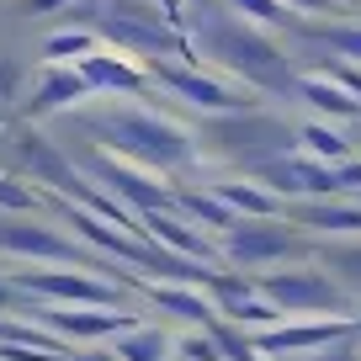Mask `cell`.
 Masks as SVG:
<instances>
[{"instance_id":"obj_26","label":"cell","mask_w":361,"mask_h":361,"mask_svg":"<svg viewBox=\"0 0 361 361\" xmlns=\"http://www.w3.org/2000/svg\"><path fill=\"white\" fill-rule=\"evenodd\" d=\"M329 43H335V48H345L350 59H361V32H329Z\"/></svg>"},{"instance_id":"obj_13","label":"cell","mask_w":361,"mask_h":361,"mask_svg":"<svg viewBox=\"0 0 361 361\" xmlns=\"http://www.w3.org/2000/svg\"><path fill=\"white\" fill-rule=\"evenodd\" d=\"M218 138H224V149H234V154H250L260 138H282V128H276V123H260V117H250V123L218 128Z\"/></svg>"},{"instance_id":"obj_10","label":"cell","mask_w":361,"mask_h":361,"mask_svg":"<svg viewBox=\"0 0 361 361\" xmlns=\"http://www.w3.org/2000/svg\"><path fill=\"white\" fill-rule=\"evenodd\" d=\"M303 96L319 106V112H329V117H356V112H361V96H345V85H340L335 75L303 80Z\"/></svg>"},{"instance_id":"obj_23","label":"cell","mask_w":361,"mask_h":361,"mask_svg":"<svg viewBox=\"0 0 361 361\" xmlns=\"http://www.w3.org/2000/svg\"><path fill=\"white\" fill-rule=\"evenodd\" d=\"M250 16H260V22H282V0H239Z\"/></svg>"},{"instance_id":"obj_6","label":"cell","mask_w":361,"mask_h":361,"mask_svg":"<svg viewBox=\"0 0 361 361\" xmlns=\"http://www.w3.org/2000/svg\"><path fill=\"white\" fill-rule=\"evenodd\" d=\"M293 250V239H287V228H266V224H245L234 234V245H228V255L245 260V266H260V260H276Z\"/></svg>"},{"instance_id":"obj_8","label":"cell","mask_w":361,"mask_h":361,"mask_svg":"<svg viewBox=\"0 0 361 361\" xmlns=\"http://www.w3.org/2000/svg\"><path fill=\"white\" fill-rule=\"evenodd\" d=\"M0 245H6V250H27V255H54V260L75 255V245H64L59 234L32 228V224H6V228H0Z\"/></svg>"},{"instance_id":"obj_4","label":"cell","mask_w":361,"mask_h":361,"mask_svg":"<svg viewBox=\"0 0 361 361\" xmlns=\"http://www.w3.org/2000/svg\"><path fill=\"white\" fill-rule=\"evenodd\" d=\"M260 176H266L276 192H319V197L340 192L335 170H329V165H314V159H266V165H260Z\"/></svg>"},{"instance_id":"obj_16","label":"cell","mask_w":361,"mask_h":361,"mask_svg":"<svg viewBox=\"0 0 361 361\" xmlns=\"http://www.w3.org/2000/svg\"><path fill=\"white\" fill-rule=\"evenodd\" d=\"M218 197H224L228 207H239V213H255V218H271V213H276V197H271V192H255V186H234V180H228Z\"/></svg>"},{"instance_id":"obj_20","label":"cell","mask_w":361,"mask_h":361,"mask_svg":"<svg viewBox=\"0 0 361 361\" xmlns=\"http://www.w3.org/2000/svg\"><path fill=\"white\" fill-rule=\"evenodd\" d=\"M154 303H170L176 314H186V319H202V314H207L202 298H192V293H170V287H154Z\"/></svg>"},{"instance_id":"obj_11","label":"cell","mask_w":361,"mask_h":361,"mask_svg":"<svg viewBox=\"0 0 361 361\" xmlns=\"http://www.w3.org/2000/svg\"><path fill=\"white\" fill-rule=\"evenodd\" d=\"M303 224L308 228H324V234H361V207H329V202H319V207H308V213H303Z\"/></svg>"},{"instance_id":"obj_21","label":"cell","mask_w":361,"mask_h":361,"mask_svg":"<svg viewBox=\"0 0 361 361\" xmlns=\"http://www.w3.org/2000/svg\"><path fill=\"white\" fill-rule=\"evenodd\" d=\"M154 234H165V239H170V245H176V250H192V255H202V250H207L202 239H192V234H186V228L176 224V218H159V213H154Z\"/></svg>"},{"instance_id":"obj_18","label":"cell","mask_w":361,"mask_h":361,"mask_svg":"<svg viewBox=\"0 0 361 361\" xmlns=\"http://www.w3.org/2000/svg\"><path fill=\"white\" fill-rule=\"evenodd\" d=\"M85 75H48L43 80V96H37V106H64V102H75V96H85Z\"/></svg>"},{"instance_id":"obj_15","label":"cell","mask_w":361,"mask_h":361,"mask_svg":"<svg viewBox=\"0 0 361 361\" xmlns=\"http://www.w3.org/2000/svg\"><path fill=\"white\" fill-rule=\"evenodd\" d=\"M64 335H106V329H128L123 314H48Z\"/></svg>"},{"instance_id":"obj_3","label":"cell","mask_w":361,"mask_h":361,"mask_svg":"<svg viewBox=\"0 0 361 361\" xmlns=\"http://www.w3.org/2000/svg\"><path fill=\"white\" fill-rule=\"evenodd\" d=\"M218 48H224V59L234 69H245L255 85H266V80H287L282 54H276L271 43H260V37H250V32H218Z\"/></svg>"},{"instance_id":"obj_12","label":"cell","mask_w":361,"mask_h":361,"mask_svg":"<svg viewBox=\"0 0 361 361\" xmlns=\"http://www.w3.org/2000/svg\"><path fill=\"white\" fill-rule=\"evenodd\" d=\"M298 138H303V149H308L314 159H329V165L350 159V144H345V138L335 133V128H324V123H308V128H303Z\"/></svg>"},{"instance_id":"obj_28","label":"cell","mask_w":361,"mask_h":361,"mask_svg":"<svg viewBox=\"0 0 361 361\" xmlns=\"http://www.w3.org/2000/svg\"><path fill=\"white\" fill-rule=\"evenodd\" d=\"M48 6H59V0H27V11H48Z\"/></svg>"},{"instance_id":"obj_1","label":"cell","mask_w":361,"mask_h":361,"mask_svg":"<svg viewBox=\"0 0 361 361\" xmlns=\"http://www.w3.org/2000/svg\"><path fill=\"white\" fill-rule=\"evenodd\" d=\"M112 133L123 138L133 154H144V159H186L192 154V144L176 133L170 123H154V117H123V123H112Z\"/></svg>"},{"instance_id":"obj_24","label":"cell","mask_w":361,"mask_h":361,"mask_svg":"<svg viewBox=\"0 0 361 361\" xmlns=\"http://www.w3.org/2000/svg\"><path fill=\"white\" fill-rule=\"evenodd\" d=\"M180 350H186V361H218V350H213V340H207V335H192Z\"/></svg>"},{"instance_id":"obj_22","label":"cell","mask_w":361,"mask_h":361,"mask_svg":"<svg viewBox=\"0 0 361 361\" xmlns=\"http://www.w3.org/2000/svg\"><path fill=\"white\" fill-rule=\"evenodd\" d=\"M48 54H54V59H85V54H90V32H64V37H54V43H48Z\"/></svg>"},{"instance_id":"obj_17","label":"cell","mask_w":361,"mask_h":361,"mask_svg":"<svg viewBox=\"0 0 361 361\" xmlns=\"http://www.w3.org/2000/svg\"><path fill=\"white\" fill-rule=\"evenodd\" d=\"M22 154H27V165H37L48 180H54V186H75V180H69V170H64V159H59V154H48V149H43V138H22Z\"/></svg>"},{"instance_id":"obj_19","label":"cell","mask_w":361,"mask_h":361,"mask_svg":"<svg viewBox=\"0 0 361 361\" xmlns=\"http://www.w3.org/2000/svg\"><path fill=\"white\" fill-rule=\"evenodd\" d=\"M117 356H123V361H165V335L144 329V335L123 340V345H117Z\"/></svg>"},{"instance_id":"obj_29","label":"cell","mask_w":361,"mask_h":361,"mask_svg":"<svg viewBox=\"0 0 361 361\" xmlns=\"http://www.w3.org/2000/svg\"><path fill=\"white\" fill-rule=\"evenodd\" d=\"M293 6H308V11H324L329 0H293Z\"/></svg>"},{"instance_id":"obj_9","label":"cell","mask_w":361,"mask_h":361,"mask_svg":"<svg viewBox=\"0 0 361 361\" xmlns=\"http://www.w3.org/2000/svg\"><path fill=\"white\" fill-rule=\"evenodd\" d=\"M27 287H37L48 298H75V303H117V287L85 282V276H27Z\"/></svg>"},{"instance_id":"obj_27","label":"cell","mask_w":361,"mask_h":361,"mask_svg":"<svg viewBox=\"0 0 361 361\" xmlns=\"http://www.w3.org/2000/svg\"><path fill=\"white\" fill-rule=\"evenodd\" d=\"M335 80H340L345 90H356V96H361V69H335Z\"/></svg>"},{"instance_id":"obj_30","label":"cell","mask_w":361,"mask_h":361,"mask_svg":"<svg viewBox=\"0 0 361 361\" xmlns=\"http://www.w3.org/2000/svg\"><path fill=\"white\" fill-rule=\"evenodd\" d=\"M0 303H6V287H0Z\"/></svg>"},{"instance_id":"obj_31","label":"cell","mask_w":361,"mask_h":361,"mask_svg":"<svg viewBox=\"0 0 361 361\" xmlns=\"http://www.w3.org/2000/svg\"><path fill=\"white\" fill-rule=\"evenodd\" d=\"M90 361H106V356H90Z\"/></svg>"},{"instance_id":"obj_5","label":"cell","mask_w":361,"mask_h":361,"mask_svg":"<svg viewBox=\"0 0 361 361\" xmlns=\"http://www.w3.org/2000/svg\"><path fill=\"white\" fill-rule=\"evenodd\" d=\"M350 335L345 319H319V324H282V329H266V335L255 340V350H314V345H329V340Z\"/></svg>"},{"instance_id":"obj_14","label":"cell","mask_w":361,"mask_h":361,"mask_svg":"<svg viewBox=\"0 0 361 361\" xmlns=\"http://www.w3.org/2000/svg\"><path fill=\"white\" fill-rule=\"evenodd\" d=\"M80 75H85V85H123V90H138V75H133V69L112 64V59H102V54H85Z\"/></svg>"},{"instance_id":"obj_7","label":"cell","mask_w":361,"mask_h":361,"mask_svg":"<svg viewBox=\"0 0 361 361\" xmlns=\"http://www.w3.org/2000/svg\"><path fill=\"white\" fill-rule=\"evenodd\" d=\"M159 80L165 85H176L186 102H197V106H213V112H239L245 106V96H228L218 80H202V75H186V69H159Z\"/></svg>"},{"instance_id":"obj_2","label":"cell","mask_w":361,"mask_h":361,"mask_svg":"<svg viewBox=\"0 0 361 361\" xmlns=\"http://www.w3.org/2000/svg\"><path fill=\"white\" fill-rule=\"evenodd\" d=\"M260 293L271 298V303L282 308H340V293L324 282V276H314V271H293V276H266L260 282Z\"/></svg>"},{"instance_id":"obj_25","label":"cell","mask_w":361,"mask_h":361,"mask_svg":"<svg viewBox=\"0 0 361 361\" xmlns=\"http://www.w3.org/2000/svg\"><path fill=\"white\" fill-rule=\"evenodd\" d=\"M0 202H6V207H32V192L11 186V176H0Z\"/></svg>"}]
</instances>
